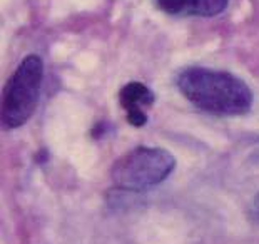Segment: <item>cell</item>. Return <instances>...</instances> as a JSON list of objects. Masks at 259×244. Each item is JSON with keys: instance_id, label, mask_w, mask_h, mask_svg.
I'll list each match as a JSON object with an SVG mask.
<instances>
[{"instance_id": "1", "label": "cell", "mask_w": 259, "mask_h": 244, "mask_svg": "<svg viewBox=\"0 0 259 244\" xmlns=\"http://www.w3.org/2000/svg\"><path fill=\"white\" fill-rule=\"evenodd\" d=\"M178 87L197 109L214 115H242L252 105L251 89L229 72L189 67L179 74Z\"/></svg>"}, {"instance_id": "3", "label": "cell", "mask_w": 259, "mask_h": 244, "mask_svg": "<svg viewBox=\"0 0 259 244\" xmlns=\"http://www.w3.org/2000/svg\"><path fill=\"white\" fill-rule=\"evenodd\" d=\"M176 168V159L161 147H136L112 164L111 179L120 189L144 191L161 184Z\"/></svg>"}, {"instance_id": "7", "label": "cell", "mask_w": 259, "mask_h": 244, "mask_svg": "<svg viewBox=\"0 0 259 244\" xmlns=\"http://www.w3.org/2000/svg\"><path fill=\"white\" fill-rule=\"evenodd\" d=\"M257 209H259V206H257Z\"/></svg>"}, {"instance_id": "4", "label": "cell", "mask_w": 259, "mask_h": 244, "mask_svg": "<svg viewBox=\"0 0 259 244\" xmlns=\"http://www.w3.org/2000/svg\"><path fill=\"white\" fill-rule=\"evenodd\" d=\"M154 92L142 82H129L119 92L120 107L125 110L127 122L134 127H142L147 122V109L152 107Z\"/></svg>"}, {"instance_id": "6", "label": "cell", "mask_w": 259, "mask_h": 244, "mask_svg": "<svg viewBox=\"0 0 259 244\" xmlns=\"http://www.w3.org/2000/svg\"><path fill=\"white\" fill-rule=\"evenodd\" d=\"M156 4L162 12L170 15H181L186 14L189 0H156Z\"/></svg>"}, {"instance_id": "5", "label": "cell", "mask_w": 259, "mask_h": 244, "mask_svg": "<svg viewBox=\"0 0 259 244\" xmlns=\"http://www.w3.org/2000/svg\"><path fill=\"white\" fill-rule=\"evenodd\" d=\"M228 7V0H189L186 15L199 17H214Z\"/></svg>"}, {"instance_id": "2", "label": "cell", "mask_w": 259, "mask_h": 244, "mask_svg": "<svg viewBox=\"0 0 259 244\" xmlns=\"http://www.w3.org/2000/svg\"><path fill=\"white\" fill-rule=\"evenodd\" d=\"M44 80V64L38 55H27L9 77L2 96V124L17 129L32 117Z\"/></svg>"}]
</instances>
